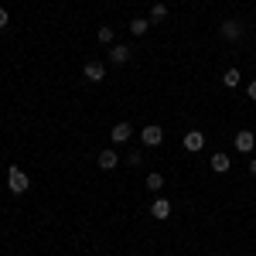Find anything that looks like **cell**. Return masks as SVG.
<instances>
[{
    "instance_id": "obj_1",
    "label": "cell",
    "mask_w": 256,
    "mask_h": 256,
    "mask_svg": "<svg viewBox=\"0 0 256 256\" xmlns=\"http://www.w3.org/2000/svg\"><path fill=\"white\" fill-rule=\"evenodd\" d=\"M242 31H246V24L236 20V18H229V20H222V24H218V34H222V38H229V41H239V38H242Z\"/></svg>"
},
{
    "instance_id": "obj_2",
    "label": "cell",
    "mask_w": 256,
    "mask_h": 256,
    "mask_svg": "<svg viewBox=\"0 0 256 256\" xmlns=\"http://www.w3.org/2000/svg\"><path fill=\"white\" fill-rule=\"evenodd\" d=\"M7 188H10L14 195H24V192H28V174H24L20 168H10V171H7Z\"/></svg>"
},
{
    "instance_id": "obj_3",
    "label": "cell",
    "mask_w": 256,
    "mask_h": 256,
    "mask_svg": "<svg viewBox=\"0 0 256 256\" xmlns=\"http://www.w3.org/2000/svg\"><path fill=\"white\" fill-rule=\"evenodd\" d=\"M140 140H144V147H158L160 140H164V130L160 126H144L140 130Z\"/></svg>"
},
{
    "instance_id": "obj_4",
    "label": "cell",
    "mask_w": 256,
    "mask_h": 256,
    "mask_svg": "<svg viewBox=\"0 0 256 256\" xmlns=\"http://www.w3.org/2000/svg\"><path fill=\"white\" fill-rule=\"evenodd\" d=\"M202 147H205V134H202V130H188V134H184V150L195 154V150H202Z\"/></svg>"
},
{
    "instance_id": "obj_5",
    "label": "cell",
    "mask_w": 256,
    "mask_h": 256,
    "mask_svg": "<svg viewBox=\"0 0 256 256\" xmlns=\"http://www.w3.org/2000/svg\"><path fill=\"white\" fill-rule=\"evenodd\" d=\"M253 147H256L253 130H239V134H236V150H242V154H250Z\"/></svg>"
},
{
    "instance_id": "obj_6",
    "label": "cell",
    "mask_w": 256,
    "mask_h": 256,
    "mask_svg": "<svg viewBox=\"0 0 256 256\" xmlns=\"http://www.w3.org/2000/svg\"><path fill=\"white\" fill-rule=\"evenodd\" d=\"M82 76H86L89 82H102L106 79V68H102V62H89V65L82 68Z\"/></svg>"
},
{
    "instance_id": "obj_7",
    "label": "cell",
    "mask_w": 256,
    "mask_h": 256,
    "mask_svg": "<svg viewBox=\"0 0 256 256\" xmlns=\"http://www.w3.org/2000/svg\"><path fill=\"white\" fill-rule=\"evenodd\" d=\"M130 134H134V126H130V123H116V126L110 130L113 144H126V140H130Z\"/></svg>"
},
{
    "instance_id": "obj_8",
    "label": "cell",
    "mask_w": 256,
    "mask_h": 256,
    "mask_svg": "<svg viewBox=\"0 0 256 256\" xmlns=\"http://www.w3.org/2000/svg\"><path fill=\"white\" fill-rule=\"evenodd\" d=\"M116 160H120V154L113 150V147H110V150H99V168H102V171H113Z\"/></svg>"
},
{
    "instance_id": "obj_9",
    "label": "cell",
    "mask_w": 256,
    "mask_h": 256,
    "mask_svg": "<svg viewBox=\"0 0 256 256\" xmlns=\"http://www.w3.org/2000/svg\"><path fill=\"white\" fill-rule=\"evenodd\" d=\"M150 216H154V218H160V222H164V218L171 216V202H168V198H158V202L150 205Z\"/></svg>"
},
{
    "instance_id": "obj_10",
    "label": "cell",
    "mask_w": 256,
    "mask_h": 256,
    "mask_svg": "<svg viewBox=\"0 0 256 256\" xmlns=\"http://www.w3.org/2000/svg\"><path fill=\"white\" fill-rule=\"evenodd\" d=\"M126 58H130V48H126V44H113V48H110V62H113V65H123Z\"/></svg>"
},
{
    "instance_id": "obj_11",
    "label": "cell",
    "mask_w": 256,
    "mask_h": 256,
    "mask_svg": "<svg viewBox=\"0 0 256 256\" xmlns=\"http://www.w3.org/2000/svg\"><path fill=\"white\" fill-rule=\"evenodd\" d=\"M147 28H150V20H147V18H134V20H130V31H134L137 38H140V34H147Z\"/></svg>"
},
{
    "instance_id": "obj_12",
    "label": "cell",
    "mask_w": 256,
    "mask_h": 256,
    "mask_svg": "<svg viewBox=\"0 0 256 256\" xmlns=\"http://www.w3.org/2000/svg\"><path fill=\"white\" fill-rule=\"evenodd\" d=\"M212 171L226 174V171H229V158H226V154H212Z\"/></svg>"
},
{
    "instance_id": "obj_13",
    "label": "cell",
    "mask_w": 256,
    "mask_h": 256,
    "mask_svg": "<svg viewBox=\"0 0 256 256\" xmlns=\"http://www.w3.org/2000/svg\"><path fill=\"white\" fill-rule=\"evenodd\" d=\"M164 18H168V7H164V4H154V7H150V24H160Z\"/></svg>"
},
{
    "instance_id": "obj_14",
    "label": "cell",
    "mask_w": 256,
    "mask_h": 256,
    "mask_svg": "<svg viewBox=\"0 0 256 256\" xmlns=\"http://www.w3.org/2000/svg\"><path fill=\"white\" fill-rule=\"evenodd\" d=\"M222 86H226V89H236L239 86V68H229V72L222 76Z\"/></svg>"
},
{
    "instance_id": "obj_15",
    "label": "cell",
    "mask_w": 256,
    "mask_h": 256,
    "mask_svg": "<svg viewBox=\"0 0 256 256\" xmlns=\"http://www.w3.org/2000/svg\"><path fill=\"white\" fill-rule=\"evenodd\" d=\"M96 38H99V44H113V28H110V24H102Z\"/></svg>"
},
{
    "instance_id": "obj_16",
    "label": "cell",
    "mask_w": 256,
    "mask_h": 256,
    "mask_svg": "<svg viewBox=\"0 0 256 256\" xmlns=\"http://www.w3.org/2000/svg\"><path fill=\"white\" fill-rule=\"evenodd\" d=\"M147 188H150V192H160V188H164V178H160L158 171H154V174H147Z\"/></svg>"
},
{
    "instance_id": "obj_17",
    "label": "cell",
    "mask_w": 256,
    "mask_h": 256,
    "mask_svg": "<svg viewBox=\"0 0 256 256\" xmlns=\"http://www.w3.org/2000/svg\"><path fill=\"white\" fill-rule=\"evenodd\" d=\"M140 160H144V154H140V150H130V154H126V164H130V168H137Z\"/></svg>"
},
{
    "instance_id": "obj_18",
    "label": "cell",
    "mask_w": 256,
    "mask_h": 256,
    "mask_svg": "<svg viewBox=\"0 0 256 256\" xmlns=\"http://www.w3.org/2000/svg\"><path fill=\"white\" fill-rule=\"evenodd\" d=\"M7 24H10V14H7V10H4V7H0V31H4V28H7Z\"/></svg>"
},
{
    "instance_id": "obj_19",
    "label": "cell",
    "mask_w": 256,
    "mask_h": 256,
    "mask_svg": "<svg viewBox=\"0 0 256 256\" xmlns=\"http://www.w3.org/2000/svg\"><path fill=\"white\" fill-rule=\"evenodd\" d=\"M246 92H250V99H256V79L250 82V86H246Z\"/></svg>"
},
{
    "instance_id": "obj_20",
    "label": "cell",
    "mask_w": 256,
    "mask_h": 256,
    "mask_svg": "<svg viewBox=\"0 0 256 256\" xmlns=\"http://www.w3.org/2000/svg\"><path fill=\"white\" fill-rule=\"evenodd\" d=\"M250 174H256V158H253V160H250Z\"/></svg>"
}]
</instances>
